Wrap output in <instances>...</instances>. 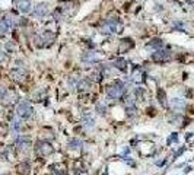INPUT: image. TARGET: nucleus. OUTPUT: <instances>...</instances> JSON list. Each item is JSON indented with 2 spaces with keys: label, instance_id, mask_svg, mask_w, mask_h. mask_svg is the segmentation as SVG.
<instances>
[{
  "label": "nucleus",
  "instance_id": "nucleus-12",
  "mask_svg": "<svg viewBox=\"0 0 194 175\" xmlns=\"http://www.w3.org/2000/svg\"><path fill=\"white\" fill-rule=\"evenodd\" d=\"M29 169H31V168H29V164H28V162H22V164L18 165V172L21 175H29V172H31Z\"/></svg>",
  "mask_w": 194,
  "mask_h": 175
},
{
  "label": "nucleus",
  "instance_id": "nucleus-23",
  "mask_svg": "<svg viewBox=\"0 0 194 175\" xmlns=\"http://www.w3.org/2000/svg\"><path fill=\"white\" fill-rule=\"evenodd\" d=\"M5 98H6V91L0 86V99H5Z\"/></svg>",
  "mask_w": 194,
  "mask_h": 175
},
{
  "label": "nucleus",
  "instance_id": "nucleus-8",
  "mask_svg": "<svg viewBox=\"0 0 194 175\" xmlns=\"http://www.w3.org/2000/svg\"><path fill=\"white\" fill-rule=\"evenodd\" d=\"M133 45H134V42L131 41V38H124V40H121V44H120L118 51H120V53H127L128 50L133 48Z\"/></svg>",
  "mask_w": 194,
  "mask_h": 175
},
{
  "label": "nucleus",
  "instance_id": "nucleus-4",
  "mask_svg": "<svg viewBox=\"0 0 194 175\" xmlns=\"http://www.w3.org/2000/svg\"><path fill=\"white\" fill-rule=\"evenodd\" d=\"M16 114L21 118H28V117H31L32 114V108H31V105L28 104V102H19L16 107Z\"/></svg>",
  "mask_w": 194,
  "mask_h": 175
},
{
  "label": "nucleus",
  "instance_id": "nucleus-15",
  "mask_svg": "<svg viewBox=\"0 0 194 175\" xmlns=\"http://www.w3.org/2000/svg\"><path fill=\"white\" fill-rule=\"evenodd\" d=\"M158 101H159V104L162 105V107H167V95H165V92L162 91V89H159L158 91Z\"/></svg>",
  "mask_w": 194,
  "mask_h": 175
},
{
  "label": "nucleus",
  "instance_id": "nucleus-7",
  "mask_svg": "<svg viewBox=\"0 0 194 175\" xmlns=\"http://www.w3.org/2000/svg\"><path fill=\"white\" fill-rule=\"evenodd\" d=\"M146 48L147 50H159V48H163V40L153 38V40H150V41L146 44Z\"/></svg>",
  "mask_w": 194,
  "mask_h": 175
},
{
  "label": "nucleus",
  "instance_id": "nucleus-2",
  "mask_svg": "<svg viewBox=\"0 0 194 175\" xmlns=\"http://www.w3.org/2000/svg\"><path fill=\"white\" fill-rule=\"evenodd\" d=\"M31 13L35 18H45L50 13V3L48 2H40V3H37Z\"/></svg>",
  "mask_w": 194,
  "mask_h": 175
},
{
  "label": "nucleus",
  "instance_id": "nucleus-5",
  "mask_svg": "<svg viewBox=\"0 0 194 175\" xmlns=\"http://www.w3.org/2000/svg\"><path fill=\"white\" fill-rule=\"evenodd\" d=\"M35 150L40 153V155H51L54 152V147L51 146L48 142H38L35 146Z\"/></svg>",
  "mask_w": 194,
  "mask_h": 175
},
{
  "label": "nucleus",
  "instance_id": "nucleus-19",
  "mask_svg": "<svg viewBox=\"0 0 194 175\" xmlns=\"http://www.w3.org/2000/svg\"><path fill=\"white\" fill-rule=\"evenodd\" d=\"M10 75L13 76V79H16V80H22L24 79V76H22V70H12V73Z\"/></svg>",
  "mask_w": 194,
  "mask_h": 175
},
{
  "label": "nucleus",
  "instance_id": "nucleus-14",
  "mask_svg": "<svg viewBox=\"0 0 194 175\" xmlns=\"http://www.w3.org/2000/svg\"><path fill=\"white\" fill-rule=\"evenodd\" d=\"M171 105H172L174 108L181 109V108H184V107H186V102H184L183 99H179V98H174V99L171 101Z\"/></svg>",
  "mask_w": 194,
  "mask_h": 175
},
{
  "label": "nucleus",
  "instance_id": "nucleus-20",
  "mask_svg": "<svg viewBox=\"0 0 194 175\" xmlns=\"http://www.w3.org/2000/svg\"><path fill=\"white\" fill-rule=\"evenodd\" d=\"M134 96L137 99H142L143 98V89L142 88H134Z\"/></svg>",
  "mask_w": 194,
  "mask_h": 175
},
{
  "label": "nucleus",
  "instance_id": "nucleus-1",
  "mask_svg": "<svg viewBox=\"0 0 194 175\" xmlns=\"http://www.w3.org/2000/svg\"><path fill=\"white\" fill-rule=\"evenodd\" d=\"M127 92L126 85L123 83L121 80H115L114 85H111L107 88V95L110 99H120L121 96H124Z\"/></svg>",
  "mask_w": 194,
  "mask_h": 175
},
{
  "label": "nucleus",
  "instance_id": "nucleus-18",
  "mask_svg": "<svg viewBox=\"0 0 194 175\" xmlns=\"http://www.w3.org/2000/svg\"><path fill=\"white\" fill-rule=\"evenodd\" d=\"M95 109H96V112H98V114H101V115L107 112V107H105V105H102L101 102H98V104L95 105Z\"/></svg>",
  "mask_w": 194,
  "mask_h": 175
},
{
  "label": "nucleus",
  "instance_id": "nucleus-10",
  "mask_svg": "<svg viewBox=\"0 0 194 175\" xmlns=\"http://www.w3.org/2000/svg\"><path fill=\"white\" fill-rule=\"evenodd\" d=\"M111 66H114L115 69H118V70H121V72H127V61L124 60V58H121V57H118L115 58L112 63H111Z\"/></svg>",
  "mask_w": 194,
  "mask_h": 175
},
{
  "label": "nucleus",
  "instance_id": "nucleus-21",
  "mask_svg": "<svg viewBox=\"0 0 194 175\" xmlns=\"http://www.w3.org/2000/svg\"><path fill=\"white\" fill-rule=\"evenodd\" d=\"M172 142H175V143L178 142V134H177V133H172V134H171V136H169V139H168V142H167V143H168V144H171Z\"/></svg>",
  "mask_w": 194,
  "mask_h": 175
},
{
  "label": "nucleus",
  "instance_id": "nucleus-25",
  "mask_svg": "<svg viewBox=\"0 0 194 175\" xmlns=\"http://www.w3.org/2000/svg\"><path fill=\"white\" fill-rule=\"evenodd\" d=\"M184 150H186V147H181V149L178 150V152H175V155H174V158H178V156H181Z\"/></svg>",
  "mask_w": 194,
  "mask_h": 175
},
{
  "label": "nucleus",
  "instance_id": "nucleus-13",
  "mask_svg": "<svg viewBox=\"0 0 194 175\" xmlns=\"http://www.w3.org/2000/svg\"><path fill=\"white\" fill-rule=\"evenodd\" d=\"M82 144H83V143L80 142L79 139H70V140L67 142V146L70 147V149H73V150L82 149Z\"/></svg>",
  "mask_w": 194,
  "mask_h": 175
},
{
  "label": "nucleus",
  "instance_id": "nucleus-3",
  "mask_svg": "<svg viewBox=\"0 0 194 175\" xmlns=\"http://www.w3.org/2000/svg\"><path fill=\"white\" fill-rule=\"evenodd\" d=\"M150 58H152L155 63H165V61H169L172 58V53L169 50L159 48V50H155V53H152Z\"/></svg>",
  "mask_w": 194,
  "mask_h": 175
},
{
  "label": "nucleus",
  "instance_id": "nucleus-16",
  "mask_svg": "<svg viewBox=\"0 0 194 175\" xmlns=\"http://www.w3.org/2000/svg\"><path fill=\"white\" fill-rule=\"evenodd\" d=\"M2 21L5 22V25L8 26L9 29H12V28H13V25H15V22H13V18H12V16H9V15H6V16H3V18H2Z\"/></svg>",
  "mask_w": 194,
  "mask_h": 175
},
{
  "label": "nucleus",
  "instance_id": "nucleus-6",
  "mask_svg": "<svg viewBox=\"0 0 194 175\" xmlns=\"http://www.w3.org/2000/svg\"><path fill=\"white\" fill-rule=\"evenodd\" d=\"M15 5L18 6V10L21 13H31L32 12V2L31 0H18Z\"/></svg>",
  "mask_w": 194,
  "mask_h": 175
},
{
  "label": "nucleus",
  "instance_id": "nucleus-17",
  "mask_svg": "<svg viewBox=\"0 0 194 175\" xmlns=\"http://www.w3.org/2000/svg\"><path fill=\"white\" fill-rule=\"evenodd\" d=\"M83 121H85V125H86V127H93V125H95V120H93L91 115H88V114L83 115Z\"/></svg>",
  "mask_w": 194,
  "mask_h": 175
},
{
  "label": "nucleus",
  "instance_id": "nucleus-22",
  "mask_svg": "<svg viewBox=\"0 0 194 175\" xmlns=\"http://www.w3.org/2000/svg\"><path fill=\"white\" fill-rule=\"evenodd\" d=\"M9 31V28L6 25H5V22L0 19V34H6Z\"/></svg>",
  "mask_w": 194,
  "mask_h": 175
},
{
  "label": "nucleus",
  "instance_id": "nucleus-9",
  "mask_svg": "<svg viewBox=\"0 0 194 175\" xmlns=\"http://www.w3.org/2000/svg\"><path fill=\"white\" fill-rule=\"evenodd\" d=\"M82 60H83L85 63H98L99 61V57H98V54L95 53V51H89V53H85L83 56H82Z\"/></svg>",
  "mask_w": 194,
  "mask_h": 175
},
{
  "label": "nucleus",
  "instance_id": "nucleus-24",
  "mask_svg": "<svg viewBox=\"0 0 194 175\" xmlns=\"http://www.w3.org/2000/svg\"><path fill=\"white\" fill-rule=\"evenodd\" d=\"M5 48H6V51H13V44H12V42H8V44L5 45Z\"/></svg>",
  "mask_w": 194,
  "mask_h": 175
},
{
  "label": "nucleus",
  "instance_id": "nucleus-26",
  "mask_svg": "<svg viewBox=\"0 0 194 175\" xmlns=\"http://www.w3.org/2000/svg\"><path fill=\"white\" fill-rule=\"evenodd\" d=\"M165 164H167V159H162V160H158V162H156L158 167H162V165H165Z\"/></svg>",
  "mask_w": 194,
  "mask_h": 175
},
{
  "label": "nucleus",
  "instance_id": "nucleus-11",
  "mask_svg": "<svg viewBox=\"0 0 194 175\" xmlns=\"http://www.w3.org/2000/svg\"><path fill=\"white\" fill-rule=\"evenodd\" d=\"M41 37H42V40H44V45L45 47L51 45L54 42V40H56V35H54V32H51V31H45Z\"/></svg>",
  "mask_w": 194,
  "mask_h": 175
},
{
  "label": "nucleus",
  "instance_id": "nucleus-27",
  "mask_svg": "<svg viewBox=\"0 0 194 175\" xmlns=\"http://www.w3.org/2000/svg\"><path fill=\"white\" fill-rule=\"evenodd\" d=\"M3 57H5V56H3V53L0 51V60H3Z\"/></svg>",
  "mask_w": 194,
  "mask_h": 175
}]
</instances>
